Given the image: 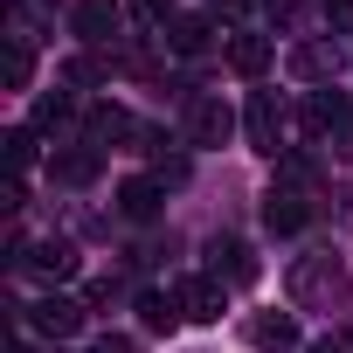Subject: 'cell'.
<instances>
[{"mask_svg":"<svg viewBox=\"0 0 353 353\" xmlns=\"http://www.w3.org/2000/svg\"><path fill=\"white\" fill-rule=\"evenodd\" d=\"M312 353H353V346H346V339H325V346H312Z\"/></svg>","mask_w":353,"mask_h":353,"instance_id":"28","label":"cell"},{"mask_svg":"<svg viewBox=\"0 0 353 353\" xmlns=\"http://www.w3.org/2000/svg\"><path fill=\"white\" fill-rule=\"evenodd\" d=\"M339 298H346V263H339L332 250H312V256L291 263V305H305V312H332Z\"/></svg>","mask_w":353,"mask_h":353,"instance_id":"1","label":"cell"},{"mask_svg":"<svg viewBox=\"0 0 353 353\" xmlns=\"http://www.w3.org/2000/svg\"><path fill=\"white\" fill-rule=\"evenodd\" d=\"M173 305H181V319H194V325H215L229 298H222V277H188L173 291Z\"/></svg>","mask_w":353,"mask_h":353,"instance_id":"6","label":"cell"},{"mask_svg":"<svg viewBox=\"0 0 353 353\" xmlns=\"http://www.w3.org/2000/svg\"><path fill=\"white\" fill-rule=\"evenodd\" d=\"M28 319H35V332H49V339H70V332L83 325V298H63V291H49L42 305H28Z\"/></svg>","mask_w":353,"mask_h":353,"instance_id":"9","label":"cell"},{"mask_svg":"<svg viewBox=\"0 0 353 353\" xmlns=\"http://www.w3.org/2000/svg\"><path fill=\"white\" fill-rule=\"evenodd\" d=\"M35 35H28V21H14V35H8V63H0V77H8V90H28V77H35V49H28Z\"/></svg>","mask_w":353,"mask_h":353,"instance_id":"15","label":"cell"},{"mask_svg":"<svg viewBox=\"0 0 353 353\" xmlns=\"http://www.w3.org/2000/svg\"><path fill=\"white\" fill-rule=\"evenodd\" d=\"M49 181H63V188H90V181H97V145H70V152H56V159H49Z\"/></svg>","mask_w":353,"mask_h":353,"instance_id":"14","label":"cell"},{"mask_svg":"<svg viewBox=\"0 0 353 353\" xmlns=\"http://www.w3.org/2000/svg\"><path fill=\"white\" fill-rule=\"evenodd\" d=\"M152 181H159V188H181V181H188V159H159Z\"/></svg>","mask_w":353,"mask_h":353,"instance_id":"25","label":"cell"},{"mask_svg":"<svg viewBox=\"0 0 353 353\" xmlns=\"http://www.w3.org/2000/svg\"><path fill=\"white\" fill-rule=\"evenodd\" d=\"M291 77H298V83H319V77H332V49H325V42H305V49H291Z\"/></svg>","mask_w":353,"mask_h":353,"instance_id":"17","label":"cell"},{"mask_svg":"<svg viewBox=\"0 0 353 353\" xmlns=\"http://www.w3.org/2000/svg\"><path fill=\"white\" fill-rule=\"evenodd\" d=\"M222 56H229V70H236V77H263V70H270V42H263V35H250V28H236V35L222 42Z\"/></svg>","mask_w":353,"mask_h":353,"instance_id":"12","label":"cell"},{"mask_svg":"<svg viewBox=\"0 0 353 353\" xmlns=\"http://www.w3.org/2000/svg\"><path fill=\"white\" fill-rule=\"evenodd\" d=\"M181 132H188V145H222L229 132H236V111L222 104V97H188V118H181Z\"/></svg>","mask_w":353,"mask_h":353,"instance_id":"2","label":"cell"},{"mask_svg":"<svg viewBox=\"0 0 353 353\" xmlns=\"http://www.w3.org/2000/svg\"><path fill=\"white\" fill-rule=\"evenodd\" d=\"M243 132H250V145L256 152H284V104H277V90H256L250 97V111H243Z\"/></svg>","mask_w":353,"mask_h":353,"instance_id":"3","label":"cell"},{"mask_svg":"<svg viewBox=\"0 0 353 353\" xmlns=\"http://www.w3.org/2000/svg\"><path fill=\"white\" fill-rule=\"evenodd\" d=\"M63 118H70V97H63V90H56V97H42V104H35V132H56V125H63Z\"/></svg>","mask_w":353,"mask_h":353,"instance_id":"21","label":"cell"},{"mask_svg":"<svg viewBox=\"0 0 353 353\" xmlns=\"http://www.w3.org/2000/svg\"><path fill=\"white\" fill-rule=\"evenodd\" d=\"M132 14H139L145 28H159V21H173V0H132Z\"/></svg>","mask_w":353,"mask_h":353,"instance_id":"22","label":"cell"},{"mask_svg":"<svg viewBox=\"0 0 353 353\" xmlns=\"http://www.w3.org/2000/svg\"><path fill=\"white\" fill-rule=\"evenodd\" d=\"M208 42H215V21H201V14H181V21L166 28V49L173 56H201Z\"/></svg>","mask_w":353,"mask_h":353,"instance_id":"16","label":"cell"},{"mask_svg":"<svg viewBox=\"0 0 353 353\" xmlns=\"http://www.w3.org/2000/svg\"><path fill=\"white\" fill-rule=\"evenodd\" d=\"M63 77H70V83H97V77H104V70H97V63H90V56H77V63H70V70H63Z\"/></svg>","mask_w":353,"mask_h":353,"instance_id":"26","label":"cell"},{"mask_svg":"<svg viewBox=\"0 0 353 353\" xmlns=\"http://www.w3.org/2000/svg\"><path fill=\"white\" fill-rule=\"evenodd\" d=\"M159 201H166V188L152 181V173H139V181H125V188H118V215H125V222H152V215H159Z\"/></svg>","mask_w":353,"mask_h":353,"instance_id":"11","label":"cell"},{"mask_svg":"<svg viewBox=\"0 0 353 353\" xmlns=\"http://www.w3.org/2000/svg\"><path fill=\"white\" fill-rule=\"evenodd\" d=\"M346 222H353V194H346Z\"/></svg>","mask_w":353,"mask_h":353,"instance_id":"29","label":"cell"},{"mask_svg":"<svg viewBox=\"0 0 353 353\" xmlns=\"http://www.w3.org/2000/svg\"><path fill=\"white\" fill-rule=\"evenodd\" d=\"M305 222H312V201H305L298 188H270V194H263V229H270V236H298Z\"/></svg>","mask_w":353,"mask_h":353,"instance_id":"7","label":"cell"},{"mask_svg":"<svg viewBox=\"0 0 353 353\" xmlns=\"http://www.w3.org/2000/svg\"><path fill=\"white\" fill-rule=\"evenodd\" d=\"M90 353H139V346H132V339H125V332H104V339H97V346H90Z\"/></svg>","mask_w":353,"mask_h":353,"instance_id":"27","label":"cell"},{"mask_svg":"<svg viewBox=\"0 0 353 353\" xmlns=\"http://www.w3.org/2000/svg\"><path fill=\"white\" fill-rule=\"evenodd\" d=\"M0 145H8V166H14V173H28V166H35V132H28V125H14Z\"/></svg>","mask_w":353,"mask_h":353,"instance_id":"20","label":"cell"},{"mask_svg":"<svg viewBox=\"0 0 353 353\" xmlns=\"http://www.w3.org/2000/svg\"><path fill=\"white\" fill-rule=\"evenodd\" d=\"M215 277H229V284H256V250L250 243H236V236H215Z\"/></svg>","mask_w":353,"mask_h":353,"instance_id":"13","label":"cell"},{"mask_svg":"<svg viewBox=\"0 0 353 353\" xmlns=\"http://www.w3.org/2000/svg\"><path fill=\"white\" fill-rule=\"evenodd\" d=\"M21 263H28L42 284H63V277H77V243H70V236H42Z\"/></svg>","mask_w":353,"mask_h":353,"instance_id":"8","label":"cell"},{"mask_svg":"<svg viewBox=\"0 0 353 353\" xmlns=\"http://www.w3.org/2000/svg\"><path fill=\"white\" fill-rule=\"evenodd\" d=\"M139 125H132V111H118V104H97L90 111V145H104V139H132Z\"/></svg>","mask_w":353,"mask_h":353,"instance_id":"18","label":"cell"},{"mask_svg":"<svg viewBox=\"0 0 353 353\" xmlns=\"http://www.w3.org/2000/svg\"><path fill=\"white\" fill-rule=\"evenodd\" d=\"M305 132H312V139H346V132H353L346 97H325V90H319V97L305 104Z\"/></svg>","mask_w":353,"mask_h":353,"instance_id":"10","label":"cell"},{"mask_svg":"<svg viewBox=\"0 0 353 353\" xmlns=\"http://www.w3.org/2000/svg\"><path fill=\"white\" fill-rule=\"evenodd\" d=\"M298 8H305V0H263V14H270V28H291V21H298Z\"/></svg>","mask_w":353,"mask_h":353,"instance_id":"23","label":"cell"},{"mask_svg":"<svg viewBox=\"0 0 353 353\" xmlns=\"http://www.w3.org/2000/svg\"><path fill=\"white\" fill-rule=\"evenodd\" d=\"M325 21H332V35H353V0H325Z\"/></svg>","mask_w":353,"mask_h":353,"instance_id":"24","label":"cell"},{"mask_svg":"<svg viewBox=\"0 0 353 353\" xmlns=\"http://www.w3.org/2000/svg\"><path fill=\"white\" fill-rule=\"evenodd\" d=\"M139 312H145V325H152V332H173V325H181V305H173V291H145V298H139Z\"/></svg>","mask_w":353,"mask_h":353,"instance_id":"19","label":"cell"},{"mask_svg":"<svg viewBox=\"0 0 353 353\" xmlns=\"http://www.w3.org/2000/svg\"><path fill=\"white\" fill-rule=\"evenodd\" d=\"M118 21H125V8H118V0H77V8H70V28H77L90 49H104V42L118 35Z\"/></svg>","mask_w":353,"mask_h":353,"instance_id":"5","label":"cell"},{"mask_svg":"<svg viewBox=\"0 0 353 353\" xmlns=\"http://www.w3.org/2000/svg\"><path fill=\"white\" fill-rule=\"evenodd\" d=\"M243 339L256 353H298V319L291 312H250L243 319Z\"/></svg>","mask_w":353,"mask_h":353,"instance_id":"4","label":"cell"}]
</instances>
